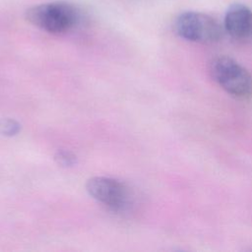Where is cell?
Instances as JSON below:
<instances>
[{"label": "cell", "mask_w": 252, "mask_h": 252, "mask_svg": "<svg viewBox=\"0 0 252 252\" xmlns=\"http://www.w3.org/2000/svg\"><path fill=\"white\" fill-rule=\"evenodd\" d=\"M54 158L56 162L63 167H71L76 163V156L66 150H59L56 152Z\"/></svg>", "instance_id": "52a82bcc"}, {"label": "cell", "mask_w": 252, "mask_h": 252, "mask_svg": "<svg viewBox=\"0 0 252 252\" xmlns=\"http://www.w3.org/2000/svg\"><path fill=\"white\" fill-rule=\"evenodd\" d=\"M214 80L228 94L238 98L252 96V75L234 59L219 56L210 63Z\"/></svg>", "instance_id": "7a4b0ae2"}, {"label": "cell", "mask_w": 252, "mask_h": 252, "mask_svg": "<svg viewBox=\"0 0 252 252\" xmlns=\"http://www.w3.org/2000/svg\"><path fill=\"white\" fill-rule=\"evenodd\" d=\"M26 18L32 25L46 32L62 34L76 27L80 14L74 5L56 1L30 8L26 13Z\"/></svg>", "instance_id": "6da1fadb"}, {"label": "cell", "mask_w": 252, "mask_h": 252, "mask_svg": "<svg viewBox=\"0 0 252 252\" xmlns=\"http://www.w3.org/2000/svg\"><path fill=\"white\" fill-rule=\"evenodd\" d=\"M174 29L182 38L201 43L216 42L222 35V28L211 16L200 12H184L174 24Z\"/></svg>", "instance_id": "3957f363"}, {"label": "cell", "mask_w": 252, "mask_h": 252, "mask_svg": "<svg viewBox=\"0 0 252 252\" xmlns=\"http://www.w3.org/2000/svg\"><path fill=\"white\" fill-rule=\"evenodd\" d=\"M224 29L235 39H247L252 36V11L246 5L234 3L224 16Z\"/></svg>", "instance_id": "5b68a950"}, {"label": "cell", "mask_w": 252, "mask_h": 252, "mask_svg": "<svg viewBox=\"0 0 252 252\" xmlns=\"http://www.w3.org/2000/svg\"><path fill=\"white\" fill-rule=\"evenodd\" d=\"M86 189L90 196L112 211H121L127 206L128 188L117 179L94 176L87 181Z\"/></svg>", "instance_id": "277c9868"}, {"label": "cell", "mask_w": 252, "mask_h": 252, "mask_svg": "<svg viewBox=\"0 0 252 252\" xmlns=\"http://www.w3.org/2000/svg\"><path fill=\"white\" fill-rule=\"evenodd\" d=\"M21 130V125L18 121L12 118H3L0 120V133L4 136L12 137L17 135Z\"/></svg>", "instance_id": "8992f818"}]
</instances>
